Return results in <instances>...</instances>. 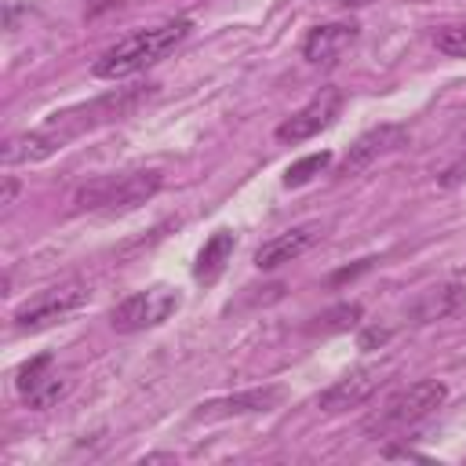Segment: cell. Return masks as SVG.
<instances>
[{"mask_svg": "<svg viewBox=\"0 0 466 466\" xmlns=\"http://www.w3.org/2000/svg\"><path fill=\"white\" fill-rule=\"evenodd\" d=\"M382 382V368L379 364H364V368H353L350 375H342L339 382H331L324 393H320V408L324 411H350L357 404H364Z\"/></svg>", "mask_w": 466, "mask_h": 466, "instance_id": "cell-10", "label": "cell"}, {"mask_svg": "<svg viewBox=\"0 0 466 466\" xmlns=\"http://www.w3.org/2000/svg\"><path fill=\"white\" fill-rule=\"evenodd\" d=\"M317 237H320V226H313V222H309V226H295V229H288V233H277L273 240H266V244L255 251V266H258V269H277V266L299 258Z\"/></svg>", "mask_w": 466, "mask_h": 466, "instance_id": "cell-12", "label": "cell"}, {"mask_svg": "<svg viewBox=\"0 0 466 466\" xmlns=\"http://www.w3.org/2000/svg\"><path fill=\"white\" fill-rule=\"evenodd\" d=\"M233 233L229 229H218V233H211L208 240H204V248L197 251V262H193V277L200 280V284H215L218 277H222V269H226V262H229V255H233Z\"/></svg>", "mask_w": 466, "mask_h": 466, "instance_id": "cell-14", "label": "cell"}, {"mask_svg": "<svg viewBox=\"0 0 466 466\" xmlns=\"http://www.w3.org/2000/svg\"><path fill=\"white\" fill-rule=\"evenodd\" d=\"M84 302H87V288L73 280V284H58V288L40 291V295L29 299L25 306H18L11 320H15V331H40V328L62 320L66 313L80 309Z\"/></svg>", "mask_w": 466, "mask_h": 466, "instance_id": "cell-5", "label": "cell"}, {"mask_svg": "<svg viewBox=\"0 0 466 466\" xmlns=\"http://www.w3.org/2000/svg\"><path fill=\"white\" fill-rule=\"evenodd\" d=\"M390 335H393L390 328H364L360 339H357V346H360V350H382V346L390 342Z\"/></svg>", "mask_w": 466, "mask_h": 466, "instance_id": "cell-20", "label": "cell"}, {"mask_svg": "<svg viewBox=\"0 0 466 466\" xmlns=\"http://www.w3.org/2000/svg\"><path fill=\"white\" fill-rule=\"evenodd\" d=\"M328 164H331V153H324V149H320V153H309V157L295 160V164L284 171V186H288V189H299V186H306L309 178H317Z\"/></svg>", "mask_w": 466, "mask_h": 466, "instance_id": "cell-17", "label": "cell"}, {"mask_svg": "<svg viewBox=\"0 0 466 466\" xmlns=\"http://www.w3.org/2000/svg\"><path fill=\"white\" fill-rule=\"evenodd\" d=\"M55 371V357L51 353H40V357H33V360H25L18 371H15V386H18V393H25V390H33L44 375H51Z\"/></svg>", "mask_w": 466, "mask_h": 466, "instance_id": "cell-18", "label": "cell"}, {"mask_svg": "<svg viewBox=\"0 0 466 466\" xmlns=\"http://www.w3.org/2000/svg\"><path fill=\"white\" fill-rule=\"evenodd\" d=\"M462 302H466V288L462 284H437V288H426L408 306V320L411 324H433V320H444V317L459 313Z\"/></svg>", "mask_w": 466, "mask_h": 466, "instance_id": "cell-13", "label": "cell"}, {"mask_svg": "<svg viewBox=\"0 0 466 466\" xmlns=\"http://www.w3.org/2000/svg\"><path fill=\"white\" fill-rule=\"evenodd\" d=\"M62 393H66V379H62L58 371H51V375H44L33 390H25L22 400H25V408H33V411H47L51 404L62 400Z\"/></svg>", "mask_w": 466, "mask_h": 466, "instance_id": "cell-15", "label": "cell"}, {"mask_svg": "<svg viewBox=\"0 0 466 466\" xmlns=\"http://www.w3.org/2000/svg\"><path fill=\"white\" fill-rule=\"evenodd\" d=\"M62 146H66V138L51 124H44V127H33L25 135L7 138L4 142V164H36V160L55 157Z\"/></svg>", "mask_w": 466, "mask_h": 466, "instance_id": "cell-11", "label": "cell"}, {"mask_svg": "<svg viewBox=\"0 0 466 466\" xmlns=\"http://www.w3.org/2000/svg\"><path fill=\"white\" fill-rule=\"evenodd\" d=\"M448 397V386L437 382V379H422V382H411L404 390H397L375 415L364 419V433L371 437H386V433H397V430H408L415 422H422L426 415H433Z\"/></svg>", "mask_w": 466, "mask_h": 466, "instance_id": "cell-2", "label": "cell"}, {"mask_svg": "<svg viewBox=\"0 0 466 466\" xmlns=\"http://www.w3.org/2000/svg\"><path fill=\"white\" fill-rule=\"evenodd\" d=\"M433 44H437V51H444V55H451V58H466V22L437 29Z\"/></svg>", "mask_w": 466, "mask_h": 466, "instance_id": "cell-19", "label": "cell"}, {"mask_svg": "<svg viewBox=\"0 0 466 466\" xmlns=\"http://www.w3.org/2000/svg\"><path fill=\"white\" fill-rule=\"evenodd\" d=\"M360 320V306L357 302H339V306H331L328 313H320L317 317V324L309 328V331H320V335H335V331H346V328H353Z\"/></svg>", "mask_w": 466, "mask_h": 466, "instance_id": "cell-16", "label": "cell"}, {"mask_svg": "<svg viewBox=\"0 0 466 466\" xmlns=\"http://www.w3.org/2000/svg\"><path fill=\"white\" fill-rule=\"evenodd\" d=\"M160 189L157 171H127V175H102L76 189V211H131L146 204Z\"/></svg>", "mask_w": 466, "mask_h": 466, "instance_id": "cell-3", "label": "cell"}, {"mask_svg": "<svg viewBox=\"0 0 466 466\" xmlns=\"http://www.w3.org/2000/svg\"><path fill=\"white\" fill-rule=\"evenodd\" d=\"M342 109V91L339 87H320L302 109H295L280 127H277V138L280 142H306L313 135H320Z\"/></svg>", "mask_w": 466, "mask_h": 466, "instance_id": "cell-6", "label": "cell"}, {"mask_svg": "<svg viewBox=\"0 0 466 466\" xmlns=\"http://www.w3.org/2000/svg\"><path fill=\"white\" fill-rule=\"evenodd\" d=\"M368 266H371V258H364L360 266H350V269H339V273H335V280H350V277H357V273H364Z\"/></svg>", "mask_w": 466, "mask_h": 466, "instance_id": "cell-22", "label": "cell"}, {"mask_svg": "<svg viewBox=\"0 0 466 466\" xmlns=\"http://www.w3.org/2000/svg\"><path fill=\"white\" fill-rule=\"evenodd\" d=\"M193 22L189 18H171V22H160L153 29H142V33H131L124 36L120 44H113L109 51H102L91 66V73L98 80H120V76H131L153 62H160L167 51H175L186 36H189Z\"/></svg>", "mask_w": 466, "mask_h": 466, "instance_id": "cell-1", "label": "cell"}, {"mask_svg": "<svg viewBox=\"0 0 466 466\" xmlns=\"http://www.w3.org/2000/svg\"><path fill=\"white\" fill-rule=\"evenodd\" d=\"M15 193H18V182H15V178H7V182H4V197H0V204H11V200H15Z\"/></svg>", "mask_w": 466, "mask_h": 466, "instance_id": "cell-23", "label": "cell"}, {"mask_svg": "<svg viewBox=\"0 0 466 466\" xmlns=\"http://www.w3.org/2000/svg\"><path fill=\"white\" fill-rule=\"evenodd\" d=\"M342 7H360V4H368V0H339Z\"/></svg>", "mask_w": 466, "mask_h": 466, "instance_id": "cell-24", "label": "cell"}, {"mask_svg": "<svg viewBox=\"0 0 466 466\" xmlns=\"http://www.w3.org/2000/svg\"><path fill=\"white\" fill-rule=\"evenodd\" d=\"M357 36H360V25L357 22H328V25H317L302 40V58L309 66H335L357 44Z\"/></svg>", "mask_w": 466, "mask_h": 466, "instance_id": "cell-9", "label": "cell"}, {"mask_svg": "<svg viewBox=\"0 0 466 466\" xmlns=\"http://www.w3.org/2000/svg\"><path fill=\"white\" fill-rule=\"evenodd\" d=\"M400 146H408V127L404 124H379V127H368L342 157L339 164V175H357L364 167H371L379 157L386 153H397Z\"/></svg>", "mask_w": 466, "mask_h": 466, "instance_id": "cell-7", "label": "cell"}, {"mask_svg": "<svg viewBox=\"0 0 466 466\" xmlns=\"http://www.w3.org/2000/svg\"><path fill=\"white\" fill-rule=\"evenodd\" d=\"M178 291L167 288V284H153V288H142L135 295H127L113 313H109V324L113 331L120 335H135V331H146V328H157L164 324L175 309H178Z\"/></svg>", "mask_w": 466, "mask_h": 466, "instance_id": "cell-4", "label": "cell"}, {"mask_svg": "<svg viewBox=\"0 0 466 466\" xmlns=\"http://www.w3.org/2000/svg\"><path fill=\"white\" fill-rule=\"evenodd\" d=\"M127 0H87V7H84V15L87 18H98V15H106V11H113V7H124Z\"/></svg>", "mask_w": 466, "mask_h": 466, "instance_id": "cell-21", "label": "cell"}, {"mask_svg": "<svg viewBox=\"0 0 466 466\" xmlns=\"http://www.w3.org/2000/svg\"><path fill=\"white\" fill-rule=\"evenodd\" d=\"M284 397H288L284 386H255V390H244V393H229V397L204 400V404L193 411V419H200V422H215V419H233V415L273 411Z\"/></svg>", "mask_w": 466, "mask_h": 466, "instance_id": "cell-8", "label": "cell"}]
</instances>
